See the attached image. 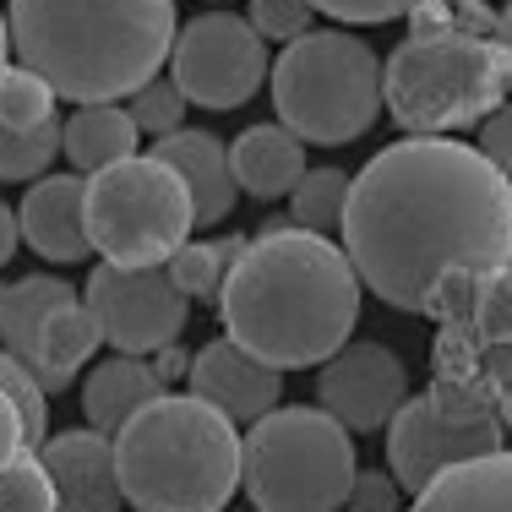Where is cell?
Instances as JSON below:
<instances>
[{
	"label": "cell",
	"instance_id": "obj_20",
	"mask_svg": "<svg viewBox=\"0 0 512 512\" xmlns=\"http://www.w3.org/2000/svg\"><path fill=\"white\" fill-rule=\"evenodd\" d=\"M137 137H142L137 115L120 109L115 99L109 104H77V115L66 120V158L82 175H99V169L137 153Z\"/></svg>",
	"mask_w": 512,
	"mask_h": 512
},
{
	"label": "cell",
	"instance_id": "obj_18",
	"mask_svg": "<svg viewBox=\"0 0 512 512\" xmlns=\"http://www.w3.org/2000/svg\"><path fill=\"white\" fill-rule=\"evenodd\" d=\"M164 387H169V382H164V376H158L142 355H120V349H115V360L93 365L88 387H82V414H88V425H99V431L120 436V425H126L131 414L148 409L153 398L164 393Z\"/></svg>",
	"mask_w": 512,
	"mask_h": 512
},
{
	"label": "cell",
	"instance_id": "obj_3",
	"mask_svg": "<svg viewBox=\"0 0 512 512\" xmlns=\"http://www.w3.org/2000/svg\"><path fill=\"white\" fill-rule=\"evenodd\" d=\"M175 0H11L6 44L60 99L109 104L137 93L175 55Z\"/></svg>",
	"mask_w": 512,
	"mask_h": 512
},
{
	"label": "cell",
	"instance_id": "obj_4",
	"mask_svg": "<svg viewBox=\"0 0 512 512\" xmlns=\"http://www.w3.org/2000/svg\"><path fill=\"white\" fill-rule=\"evenodd\" d=\"M115 458L137 512H224L246 485V436L202 393H158L120 425Z\"/></svg>",
	"mask_w": 512,
	"mask_h": 512
},
{
	"label": "cell",
	"instance_id": "obj_35",
	"mask_svg": "<svg viewBox=\"0 0 512 512\" xmlns=\"http://www.w3.org/2000/svg\"><path fill=\"white\" fill-rule=\"evenodd\" d=\"M191 360H197V355H186V349L164 344V349H158V360H153V371L164 376V382H180V376H191Z\"/></svg>",
	"mask_w": 512,
	"mask_h": 512
},
{
	"label": "cell",
	"instance_id": "obj_9",
	"mask_svg": "<svg viewBox=\"0 0 512 512\" xmlns=\"http://www.w3.org/2000/svg\"><path fill=\"white\" fill-rule=\"evenodd\" d=\"M485 453H502V420L453 382L409 398L398 409V420L387 425V463H393L409 496H420L436 474Z\"/></svg>",
	"mask_w": 512,
	"mask_h": 512
},
{
	"label": "cell",
	"instance_id": "obj_2",
	"mask_svg": "<svg viewBox=\"0 0 512 512\" xmlns=\"http://www.w3.org/2000/svg\"><path fill=\"white\" fill-rule=\"evenodd\" d=\"M360 267L322 229H267L246 240L224 278V333L278 371L322 365L349 344L360 322Z\"/></svg>",
	"mask_w": 512,
	"mask_h": 512
},
{
	"label": "cell",
	"instance_id": "obj_23",
	"mask_svg": "<svg viewBox=\"0 0 512 512\" xmlns=\"http://www.w3.org/2000/svg\"><path fill=\"white\" fill-rule=\"evenodd\" d=\"M0 393H6V458L39 453L44 431H50V404H44L50 387L39 382V371L28 360L6 355L0 360Z\"/></svg>",
	"mask_w": 512,
	"mask_h": 512
},
{
	"label": "cell",
	"instance_id": "obj_30",
	"mask_svg": "<svg viewBox=\"0 0 512 512\" xmlns=\"http://www.w3.org/2000/svg\"><path fill=\"white\" fill-rule=\"evenodd\" d=\"M474 327H480L485 344H512V262L496 267L480 284V300H474Z\"/></svg>",
	"mask_w": 512,
	"mask_h": 512
},
{
	"label": "cell",
	"instance_id": "obj_11",
	"mask_svg": "<svg viewBox=\"0 0 512 512\" xmlns=\"http://www.w3.org/2000/svg\"><path fill=\"white\" fill-rule=\"evenodd\" d=\"M88 306L104 327V344H115L120 355H158L164 344H175L186 333L191 295L180 289L175 267H126L104 262L88 278Z\"/></svg>",
	"mask_w": 512,
	"mask_h": 512
},
{
	"label": "cell",
	"instance_id": "obj_32",
	"mask_svg": "<svg viewBox=\"0 0 512 512\" xmlns=\"http://www.w3.org/2000/svg\"><path fill=\"white\" fill-rule=\"evenodd\" d=\"M404 507V480L387 469H360L355 491H349V512H398Z\"/></svg>",
	"mask_w": 512,
	"mask_h": 512
},
{
	"label": "cell",
	"instance_id": "obj_21",
	"mask_svg": "<svg viewBox=\"0 0 512 512\" xmlns=\"http://www.w3.org/2000/svg\"><path fill=\"white\" fill-rule=\"evenodd\" d=\"M66 300H77V289L60 284V278H17V284L0 295V327H6V355L17 360H39V344H44V327H50V316L66 306Z\"/></svg>",
	"mask_w": 512,
	"mask_h": 512
},
{
	"label": "cell",
	"instance_id": "obj_8",
	"mask_svg": "<svg viewBox=\"0 0 512 512\" xmlns=\"http://www.w3.org/2000/svg\"><path fill=\"white\" fill-rule=\"evenodd\" d=\"M197 229V197L169 158H120L88 175V235L104 262L158 267Z\"/></svg>",
	"mask_w": 512,
	"mask_h": 512
},
{
	"label": "cell",
	"instance_id": "obj_13",
	"mask_svg": "<svg viewBox=\"0 0 512 512\" xmlns=\"http://www.w3.org/2000/svg\"><path fill=\"white\" fill-rule=\"evenodd\" d=\"M186 382H191V393H202L207 404H218L229 420H262V414L278 409V393H284L278 365L251 355V349L229 333L197 349Z\"/></svg>",
	"mask_w": 512,
	"mask_h": 512
},
{
	"label": "cell",
	"instance_id": "obj_5",
	"mask_svg": "<svg viewBox=\"0 0 512 512\" xmlns=\"http://www.w3.org/2000/svg\"><path fill=\"white\" fill-rule=\"evenodd\" d=\"M512 88V55L485 33H409L387 55V115L409 137H442L491 120Z\"/></svg>",
	"mask_w": 512,
	"mask_h": 512
},
{
	"label": "cell",
	"instance_id": "obj_31",
	"mask_svg": "<svg viewBox=\"0 0 512 512\" xmlns=\"http://www.w3.org/2000/svg\"><path fill=\"white\" fill-rule=\"evenodd\" d=\"M251 22L267 33V39L289 44V39H300V33H311L316 0H251Z\"/></svg>",
	"mask_w": 512,
	"mask_h": 512
},
{
	"label": "cell",
	"instance_id": "obj_1",
	"mask_svg": "<svg viewBox=\"0 0 512 512\" xmlns=\"http://www.w3.org/2000/svg\"><path fill=\"white\" fill-rule=\"evenodd\" d=\"M344 251L382 306L431 316L453 273L512 262V175L485 148L404 137L355 175Z\"/></svg>",
	"mask_w": 512,
	"mask_h": 512
},
{
	"label": "cell",
	"instance_id": "obj_19",
	"mask_svg": "<svg viewBox=\"0 0 512 512\" xmlns=\"http://www.w3.org/2000/svg\"><path fill=\"white\" fill-rule=\"evenodd\" d=\"M409 512H512V453H485L436 474Z\"/></svg>",
	"mask_w": 512,
	"mask_h": 512
},
{
	"label": "cell",
	"instance_id": "obj_28",
	"mask_svg": "<svg viewBox=\"0 0 512 512\" xmlns=\"http://www.w3.org/2000/svg\"><path fill=\"white\" fill-rule=\"evenodd\" d=\"M0 512H60V491L50 480V463L39 453L6 458V474H0Z\"/></svg>",
	"mask_w": 512,
	"mask_h": 512
},
{
	"label": "cell",
	"instance_id": "obj_34",
	"mask_svg": "<svg viewBox=\"0 0 512 512\" xmlns=\"http://www.w3.org/2000/svg\"><path fill=\"white\" fill-rule=\"evenodd\" d=\"M480 148L496 158V164L512 175V104L507 109H496L491 120H480Z\"/></svg>",
	"mask_w": 512,
	"mask_h": 512
},
{
	"label": "cell",
	"instance_id": "obj_17",
	"mask_svg": "<svg viewBox=\"0 0 512 512\" xmlns=\"http://www.w3.org/2000/svg\"><path fill=\"white\" fill-rule=\"evenodd\" d=\"M229 158H235V175L251 197L273 202L289 197V191L306 180V137L289 131L284 120L278 126H251L229 142Z\"/></svg>",
	"mask_w": 512,
	"mask_h": 512
},
{
	"label": "cell",
	"instance_id": "obj_29",
	"mask_svg": "<svg viewBox=\"0 0 512 512\" xmlns=\"http://www.w3.org/2000/svg\"><path fill=\"white\" fill-rule=\"evenodd\" d=\"M186 88H180L175 77H153L142 82L137 93H131V115H137L142 131H153V137H169V131H180V120H186Z\"/></svg>",
	"mask_w": 512,
	"mask_h": 512
},
{
	"label": "cell",
	"instance_id": "obj_10",
	"mask_svg": "<svg viewBox=\"0 0 512 512\" xmlns=\"http://www.w3.org/2000/svg\"><path fill=\"white\" fill-rule=\"evenodd\" d=\"M273 77L267 66V33L235 11H202L175 39V82L197 109H240Z\"/></svg>",
	"mask_w": 512,
	"mask_h": 512
},
{
	"label": "cell",
	"instance_id": "obj_14",
	"mask_svg": "<svg viewBox=\"0 0 512 512\" xmlns=\"http://www.w3.org/2000/svg\"><path fill=\"white\" fill-rule=\"evenodd\" d=\"M44 463L60 491V512H120L126 485H120L115 436L88 425V431H60L44 442Z\"/></svg>",
	"mask_w": 512,
	"mask_h": 512
},
{
	"label": "cell",
	"instance_id": "obj_24",
	"mask_svg": "<svg viewBox=\"0 0 512 512\" xmlns=\"http://www.w3.org/2000/svg\"><path fill=\"white\" fill-rule=\"evenodd\" d=\"M246 251V235H229V240H197V246H180L175 256H169V267H175L180 289L197 300H218L224 295V278L229 267H235V256Z\"/></svg>",
	"mask_w": 512,
	"mask_h": 512
},
{
	"label": "cell",
	"instance_id": "obj_33",
	"mask_svg": "<svg viewBox=\"0 0 512 512\" xmlns=\"http://www.w3.org/2000/svg\"><path fill=\"white\" fill-rule=\"evenodd\" d=\"M414 6H425V0H316V11L322 17H338V22H393V17H409Z\"/></svg>",
	"mask_w": 512,
	"mask_h": 512
},
{
	"label": "cell",
	"instance_id": "obj_27",
	"mask_svg": "<svg viewBox=\"0 0 512 512\" xmlns=\"http://www.w3.org/2000/svg\"><path fill=\"white\" fill-rule=\"evenodd\" d=\"M55 82L44 77V71L22 66V60H11L6 77H0V115H6V126H44V120H55Z\"/></svg>",
	"mask_w": 512,
	"mask_h": 512
},
{
	"label": "cell",
	"instance_id": "obj_12",
	"mask_svg": "<svg viewBox=\"0 0 512 512\" xmlns=\"http://www.w3.org/2000/svg\"><path fill=\"white\" fill-rule=\"evenodd\" d=\"M322 404L349 425V431H387L398 409L409 404V371L376 338H349L333 360H322L316 376Z\"/></svg>",
	"mask_w": 512,
	"mask_h": 512
},
{
	"label": "cell",
	"instance_id": "obj_6",
	"mask_svg": "<svg viewBox=\"0 0 512 512\" xmlns=\"http://www.w3.org/2000/svg\"><path fill=\"white\" fill-rule=\"evenodd\" d=\"M273 104L289 131L316 148L360 142L382 120L387 71L365 39L344 28H311L273 60Z\"/></svg>",
	"mask_w": 512,
	"mask_h": 512
},
{
	"label": "cell",
	"instance_id": "obj_16",
	"mask_svg": "<svg viewBox=\"0 0 512 512\" xmlns=\"http://www.w3.org/2000/svg\"><path fill=\"white\" fill-rule=\"evenodd\" d=\"M158 158H169V164L186 175L191 197H197V229H213L224 224L229 213H235V197L246 186H240L235 175V158H229V148L213 137V131H169V137H158Z\"/></svg>",
	"mask_w": 512,
	"mask_h": 512
},
{
	"label": "cell",
	"instance_id": "obj_22",
	"mask_svg": "<svg viewBox=\"0 0 512 512\" xmlns=\"http://www.w3.org/2000/svg\"><path fill=\"white\" fill-rule=\"evenodd\" d=\"M104 344V327L93 306H82V300H66L50 327H44V344H39V360H33V371H39V382L60 393V387H71V376L82 371V360H93V349Z\"/></svg>",
	"mask_w": 512,
	"mask_h": 512
},
{
	"label": "cell",
	"instance_id": "obj_36",
	"mask_svg": "<svg viewBox=\"0 0 512 512\" xmlns=\"http://www.w3.org/2000/svg\"><path fill=\"white\" fill-rule=\"evenodd\" d=\"M496 39H502V50L512 55V6H502V28H496Z\"/></svg>",
	"mask_w": 512,
	"mask_h": 512
},
{
	"label": "cell",
	"instance_id": "obj_15",
	"mask_svg": "<svg viewBox=\"0 0 512 512\" xmlns=\"http://www.w3.org/2000/svg\"><path fill=\"white\" fill-rule=\"evenodd\" d=\"M22 235L39 256L50 262H82L93 251L88 235V180L82 175H44L33 180V191L17 202Z\"/></svg>",
	"mask_w": 512,
	"mask_h": 512
},
{
	"label": "cell",
	"instance_id": "obj_26",
	"mask_svg": "<svg viewBox=\"0 0 512 512\" xmlns=\"http://www.w3.org/2000/svg\"><path fill=\"white\" fill-rule=\"evenodd\" d=\"M349 191L355 180H344V169H306L295 191H289V207H295V224L306 229H344V207H349Z\"/></svg>",
	"mask_w": 512,
	"mask_h": 512
},
{
	"label": "cell",
	"instance_id": "obj_25",
	"mask_svg": "<svg viewBox=\"0 0 512 512\" xmlns=\"http://www.w3.org/2000/svg\"><path fill=\"white\" fill-rule=\"evenodd\" d=\"M66 158V126L44 120V126H6L0 137V175L6 180H44V169Z\"/></svg>",
	"mask_w": 512,
	"mask_h": 512
},
{
	"label": "cell",
	"instance_id": "obj_7",
	"mask_svg": "<svg viewBox=\"0 0 512 512\" xmlns=\"http://www.w3.org/2000/svg\"><path fill=\"white\" fill-rule=\"evenodd\" d=\"M360 480L349 425L327 404H289L246 431V496L256 512H338Z\"/></svg>",
	"mask_w": 512,
	"mask_h": 512
}]
</instances>
